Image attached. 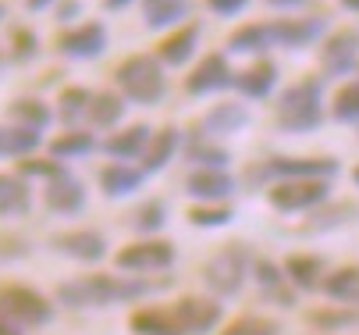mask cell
<instances>
[{"instance_id":"6da1fadb","label":"cell","mask_w":359,"mask_h":335,"mask_svg":"<svg viewBox=\"0 0 359 335\" xmlns=\"http://www.w3.org/2000/svg\"><path fill=\"white\" fill-rule=\"evenodd\" d=\"M161 289V282H146L142 275H86L75 282H61L57 300L68 307H114Z\"/></svg>"},{"instance_id":"7a4b0ae2","label":"cell","mask_w":359,"mask_h":335,"mask_svg":"<svg viewBox=\"0 0 359 335\" xmlns=\"http://www.w3.org/2000/svg\"><path fill=\"white\" fill-rule=\"evenodd\" d=\"M324 121V79H299L278 97V129L281 132H313Z\"/></svg>"},{"instance_id":"3957f363","label":"cell","mask_w":359,"mask_h":335,"mask_svg":"<svg viewBox=\"0 0 359 335\" xmlns=\"http://www.w3.org/2000/svg\"><path fill=\"white\" fill-rule=\"evenodd\" d=\"M114 79H118L121 97L132 100V104H142V107L161 104L164 93H168L164 65H161L157 58H149V54H132V58H125V61L118 65Z\"/></svg>"},{"instance_id":"277c9868","label":"cell","mask_w":359,"mask_h":335,"mask_svg":"<svg viewBox=\"0 0 359 335\" xmlns=\"http://www.w3.org/2000/svg\"><path fill=\"white\" fill-rule=\"evenodd\" d=\"M252 264L256 261H252V254H249L245 243H228L207 264H203V282H207V289L214 296H235L242 285H245Z\"/></svg>"},{"instance_id":"5b68a950","label":"cell","mask_w":359,"mask_h":335,"mask_svg":"<svg viewBox=\"0 0 359 335\" xmlns=\"http://www.w3.org/2000/svg\"><path fill=\"white\" fill-rule=\"evenodd\" d=\"M0 317H8L18 328H43L50 317H54V307H50L46 296H39L29 285H0Z\"/></svg>"},{"instance_id":"8992f818","label":"cell","mask_w":359,"mask_h":335,"mask_svg":"<svg viewBox=\"0 0 359 335\" xmlns=\"http://www.w3.org/2000/svg\"><path fill=\"white\" fill-rule=\"evenodd\" d=\"M331 193V182L327 178H281L271 185V207L274 211H285V214H295V211H310L317 204H324Z\"/></svg>"},{"instance_id":"52a82bcc","label":"cell","mask_w":359,"mask_h":335,"mask_svg":"<svg viewBox=\"0 0 359 335\" xmlns=\"http://www.w3.org/2000/svg\"><path fill=\"white\" fill-rule=\"evenodd\" d=\"M114 264L118 271H128V275H153V271H164L175 264V247L168 239H146V243L121 247L114 254Z\"/></svg>"},{"instance_id":"ba28073f","label":"cell","mask_w":359,"mask_h":335,"mask_svg":"<svg viewBox=\"0 0 359 335\" xmlns=\"http://www.w3.org/2000/svg\"><path fill=\"white\" fill-rule=\"evenodd\" d=\"M107 43H111V36H107L104 22H86V25L57 36V51L72 61H93L107 51Z\"/></svg>"},{"instance_id":"9c48e42d","label":"cell","mask_w":359,"mask_h":335,"mask_svg":"<svg viewBox=\"0 0 359 335\" xmlns=\"http://www.w3.org/2000/svg\"><path fill=\"white\" fill-rule=\"evenodd\" d=\"M171 317L182 335H207L221 321V303H214L207 296H185L171 307Z\"/></svg>"},{"instance_id":"30bf717a","label":"cell","mask_w":359,"mask_h":335,"mask_svg":"<svg viewBox=\"0 0 359 335\" xmlns=\"http://www.w3.org/2000/svg\"><path fill=\"white\" fill-rule=\"evenodd\" d=\"M359 65V29H338L320 46V68L324 75H348Z\"/></svg>"},{"instance_id":"8fae6325","label":"cell","mask_w":359,"mask_h":335,"mask_svg":"<svg viewBox=\"0 0 359 335\" xmlns=\"http://www.w3.org/2000/svg\"><path fill=\"white\" fill-rule=\"evenodd\" d=\"M50 247L57 254L72 257V261H82V264H96L107 257V239L93 232V228H72V232H57L50 239Z\"/></svg>"},{"instance_id":"7c38bea8","label":"cell","mask_w":359,"mask_h":335,"mask_svg":"<svg viewBox=\"0 0 359 335\" xmlns=\"http://www.w3.org/2000/svg\"><path fill=\"white\" fill-rule=\"evenodd\" d=\"M228 86H235V75H231L224 54H207V58L192 68V75L185 79V93H192V97L221 93V89H228Z\"/></svg>"},{"instance_id":"4fadbf2b","label":"cell","mask_w":359,"mask_h":335,"mask_svg":"<svg viewBox=\"0 0 359 335\" xmlns=\"http://www.w3.org/2000/svg\"><path fill=\"white\" fill-rule=\"evenodd\" d=\"M256 175H274V178H334L338 175V161L331 157H274L271 164H264Z\"/></svg>"},{"instance_id":"5bb4252c","label":"cell","mask_w":359,"mask_h":335,"mask_svg":"<svg viewBox=\"0 0 359 335\" xmlns=\"http://www.w3.org/2000/svg\"><path fill=\"white\" fill-rule=\"evenodd\" d=\"M185 193L203 200V204H221L235 193V178L224 168H196L185 178Z\"/></svg>"},{"instance_id":"9a60e30c","label":"cell","mask_w":359,"mask_h":335,"mask_svg":"<svg viewBox=\"0 0 359 335\" xmlns=\"http://www.w3.org/2000/svg\"><path fill=\"white\" fill-rule=\"evenodd\" d=\"M327 29L324 18H281V22H271V32H274V46H288V51H302L310 46L313 39H320Z\"/></svg>"},{"instance_id":"2e32d148","label":"cell","mask_w":359,"mask_h":335,"mask_svg":"<svg viewBox=\"0 0 359 335\" xmlns=\"http://www.w3.org/2000/svg\"><path fill=\"white\" fill-rule=\"evenodd\" d=\"M43 200H46V207L54 211V214H79V211L86 207V185H82L72 171H65L61 178L46 182Z\"/></svg>"},{"instance_id":"e0dca14e","label":"cell","mask_w":359,"mask_h":335,"mask_svg":"<svg viewBox=\"0 0 359 335\" xmlns=\"http://www.w3.org/2000/svg\"><path fill=\"white\" fill-rule=\"evenodd\" d=\"M199 32H203V25L192 22V25H182V29H175L171 36H164V43L157 46V61L168 65V68H182V65H189V58L196 54Z\"/></svg>"},{"instance_id":"ac0fdd59","label":"cell","mask_w":359,"mask_h":335,"mask_svg":"<svg viewBox=\"0 0 359 335\" xmlns=\"http://www.w3.org/2000/svg\"><path fill=\"white\" fill-rule=\"evenodd\" d=\"M142 175L146 171H139V168H132L125 161H114V164H107L104 171H100V189H104V197L121 200V197H132L135 189L142 185Z\"/></svg>"},{"instance_id":"d6986e66","label":"cell","mask_w":359,"mask_h":335,"mask_svg":"<svg viewBox=\"0 0 359 335\" xmlns=\"http://www.w3.org/2000/svg\"><path fill=\"white\" fill-rule=\"evenodd\" d=\"M149 139H153V129H149V125H128V129L114 132V136L104 143V150H107L111 157H118V161H135V157L146 154Z\"/></svg>"},{"instance_id":"ffe728a7","label":"cell","mask_w":359,"mask_h":335,"mask_svg":"<svg viewBox=\"0 0 359 335\" xmlns=\"http://www.w3.org/2000/svg\"><path fill=\"white\" fill-rule=\"evenodd\" d=\"M178 147H182V132H178L175 125L153 132L149 147H146V154H142V171H164V168L171 164V157L178 154Z\"/></svg>"},{"instance_id":"44dd1931","label":"cell","mask_w":359,"mask_h":335,"mask_svg":"<svg viewBox=\"0 0 359 335\" xmlns=\"http://www.w3.org/2000/svg\"><path fill=\"white\" fill-rule=\"evenodd\" d=\"M245 125H249V111L242 104H231V100L214 104L207 114H203V132L207 136H231Z\"/></svg>"},{"instance_id":"7402d4cb","label":"cell","mask_w":359,"mask_h":335,"mask_svg":"<svg viewBox=\"0 0 359 335\" xmlns=\"http://www.w3.org/2000/svg\"><path fill=\"white\" fill-rule=\"evenodd\" d=\"M274 82H278V65H271V61H256L252 68H245V72L235 75L238 93H242V97H249V100H264V97H271Z\"/></svg>"},{"instance_id":"603a6c76","label":"cell","mask_w":359,"mask_h":335,"mask_svg":"<svg viewBox=\"0 0 359 335\" xmlns=\"http://www.w3.org/2000/svg\"><path fill=\"white\" fill-rule=\"evenodd\" d=\"M192 15V0H142V22L149 29H171Z\"/></svg>"},{"instance_id":"cb8c5ba5","label":"cell","mask_w":359,"mask_h":335,"mask_svg":"<svg viewBox=\"0 0 359 335\" xmlns=\"http://www.w3.org/2000/svg\"><path fill=\"white\" fill-rule=\"evenodd\" d=\"M32 207V193H29V182L22 175H8L0 171V218H18L29 214Z\"/></svg>"},{"instance_id":"d4e9b609","label":"cell","mask_w":359,"mask_h":335,"mask_svg":"<svg viewBox=\"0 0 359 335\" xmlns=\"http://www.w3.org/2000/svg\"><path fill=\"white\" fill-rule=\"evenodd\" d=\"M252 278H256V285L264 289V296H271V300H281V307H295V296L288 293V275H285V268H278L274 261H256L252 264Z\"/></svg>"},{"instance_id":"484cf974","label":"cell","mask_w":359,"mask_h":335,"mask_svg":"<svg viewBox=\"0 0 359 335\" xmlns=\"http://www.w3.org/2000/svg\"><path fill=\"white\" fill-rule=\"evenodd\" d=\"M274 46V32L271 25H260V22H252V25H238L231 36H228V51L231 54H264Z\"/></svg>"},{"instance_id":"4316f807","label":"cell","mask_w":359,"mask_h":335,"mask_svg":"<svg viewBox=\"0 0 359 335\" xmlns=\"http://www.w3.org/2000/svg\"><path fill=\"white\" fill-rule=\"evenodd\" d=\"M320 289L338 300V303H348V307H359V264H348V268H338L324 278Z\"/></svg>"},{"instance_id":"83f0119b","label":"cell","mask_w":359,"mask_h":335,"mask_svg":"<svg viewBox=\"0 0 359 335\" xmlns=\"http://www.w3.org/2000/svg\"><path fill=\"white\" fill-rule=\"evenodd\" d=\"M8 118H11L15 125H22V129L43 132L50 121H54V111H50L43 100H36V97H18V100L8 104Z\"/></svg>"},{"instance_id":"f1b7e54d","label":"cell","mask_w":359,"mask_h":335,"mask_svg":"<svg viewBox=\"0 0 359 335\" xmlns=\"http://www.w3.org/2000/svg\"><path fill=\"white\" fill-rule=\"evenodd\" d=\"M285 275H288L292 285H299V289H317V285H324V282H320L324 261L313 257V254H292V257L285 261Z\"/></svg>"},{"instance_id":"f546056e","label":"cell","mask_w":359,"mask_h":335,"mask_svg":"<svg viewBox=\"0 0 359 335\" xmlns=\"http://www.w3.org/2000/svg\"><path fill=\"white\" fill-rule=\"evenodd\" d=\"M128 328H132L135 335H182L178 324H175V317H171V310H164V307L135 310V314L128 317Z\"/></svg>"},{"instance_id":"4dcf8cb0","label":"cell","mask_w":359,"mask_h":335,"mask_svg":"<svg viewBox=\"0 0 359 335\" xmlns=\"http://www.w3.org/2000/svg\"><path fill=\"white\" fill-rule=\"evenodd\" d=\"M86 118L93 129H111L125 118V100L118 93H93V104H89Z\"/></svg>"},{"instance_id":"1f68e13d","label":"cell","mask_w":359,"mask_h":335,"mask_svg":"<svg viewBox=\"0 0 359 335\" xmlns=\"http://www.w3.org/2000/svg\"><path fill=\"white\" fill-rule=\"evenodd\" d=\"M93 147H96V139H93V132H86V129H68L65 136L50 139V154H54L57 161H68V157H86Z\"/></svg>"},{"instance_id":"d6a6232c","label":"cell","mask_w":359,"mask_h":335,"mask_svg":"<svg viewBox=\"0 0 359 335\" xmlns=\"http://www.w3.org/2000/svg\"><path fill=\"white\" fill-rule=\"evenodd\" d=\"M89 104H93V93L86 86H68V89H61V97H57V118L68 129H75V121L89 111Z\"/></svg>"},{"instance_id":"836d02e7","label":"cell","mask_w":359,"mask_h":335,"mask_svg":"<svg viewBox=\"0 0 359 335\" xmlns=\"http://www.w3.org/2000/svg\"><path fill=\"white\" fill-rule=\"evenodd\" d=\"M132 225H135V232H146V235L161 232V228L168 225V204H164V200H146V204L132 214Z\"/></svg>"},{"instance_id":"e575fe53","label":"cell","mask_w":359,"mask_h":335,"mask_svg":"<svg viewBox=\"0 0 359 335\" xmlns=\"http://www.w3.org/2000/svg\"><path fill=\"white\" fill-rule=\"evenodd\" d=\"M331 114H334V121H359V82H348L334 93Z\"/></svg>"},{"instance_id":"d590c367","label":"cell","mask_w":359,"mask_h":335,"mask_svg":"<svg viewBox=\"0 0 359 335\" xmlns=\"http://www.w3.org/2000/svg\"><path fill=\"white\" fill-rule=\"evenodd\" d=\"M185 154H189V161H196L199 168H224V164H228V150L214 147L210 139H192Z\"/></svg>"},{"instance_id":"8d00e7d4","label":"cell","mask_w":359,"mask_h":335,"mask_svg":"<svg viewBox=\"0 0 359 335\" xmlns=\"http://www.w3.org/2000/svg\"><path fill=\"white\" fill-rule=\"evenodd\" d=\"M221 335H281V324L271 321V317H256V314H249V317L231 321Z\"/></svg>"},{"instance_id":"74e56055","label":"cell","mask_w":359,"mask_h":335,"mask_svg":"<svg viewBox=\"0 0 359 335\" xmlns=\"http://www.w3.org/2000/svg\"><path fill=\"white\" fill-rule=\"evenodd\" d=\"M231 218H235L231 207H221V204H203L189 211V221L199 228H221V225H231Z\"/></svg>"},{"instance_id":"f35d334b","label":"cell","mask_w":359,"mask_h":335,"mask_svg":"<svg viewBox=\"0 0 359 335\" xmlns=\"http://www.w3.org/2000/svg\"><path fill=\"white\" fill-rule=\"evenodd\" d=\"M36 54H39V36H36L32 29L18 25V29L11 32V58L22 61V65H29V61H36Z\"/></svg>"},{"instance_id":"ab89813d","label":"cell","mask_w":359,"mask_h":335,"mask_svg":"<svg viewBox=\"0 0 359 335\" xmlns=\"http://www.w3.org/2000/svg\"><path fill=\"white\" fill-rule=\"evenodd\" d=\"M68 168L61 164V161H36V157H22L18 161V175L22 178H46V182H54V178H61Z\"/></svg>"},{"instance_id":"60d3db41","label":"cell","mask_w":359,"mask_h":335,"mask_svg":"<svg viewBox=\"0 0 359 335\" xmlns=\"http://www.w3.org/2000/svg\"><path fill=\"white\" fill-rule=\"evenodd\" d=\"M310 321H313L317 328H327V331H334V328H352V324H359V310H313Z\"/></svg>"},{"instance_id":"b9f144b4","label":"cell","mask_w":359,"mask_h":335,"mask_svg":"<svg viewBox=\"0 0 359 335\" xmlns=\"http://www.w3.org/2000/svg\"><path fill=\"white\" fill-rule=\"evenodd\" d=\"M207 8L214 15H221V18H235V15H242L249 8V0H207Z\"/></svg>"},{"instance_id":"7bdbcfd3","label":"cell","mask_w":359,"mask_h":335,"mask_svg":"<svg viewBox=\"0 0 359 335\" xmlns=\"http://www.w3.org/2000/svg\"><path fill=\"white\" fill-rule=\"evenodd\" d=\"M82 15V0H61V4H57V22H75Z\"/></svg>"},{"instance_id":"ee69618b","label":"cell","mask_w":359,"mask_h":335,"mask_svg":"<svg viewBox=\"0 0 359 335\" xmlns=\"http://www.w3.org/2000/svg\"><path fill=\"white\" fill-rule=\"evenodd\" d=\"M271 8H278V11H288V8H302L306 0H267Z\"/></svg>"},{"instance_id":"f6af8a7d","label":"cell","mask_w":359,"mask_h":335,"mask_svg":"<svg viewBox=\"0 0 359 335\" xmlns=\"http://www.w3.org/2000/svg\"><path fill=\"white\" fill-rule=\"evenodd\" d=\"M0 335H22V328H18V324H11L8 317H0Z\"/></svg>"},{"instance_id":"bcb514c9","label":"cell","mask_w":359,"mask_h":335,"mask_svg":"<svg viewBox=\"0 0 359 335\" xmlns=\"http://www.w3.org/2000/svg\"><path fill=\"white\" fill-rule=\"evenodd\" d=\"M0 157H11V143H8V129H0Z\"/></svg>"},{"instance_id":"7dc6e473","label":"cell","mask_w":359,"mask_h":335,"mask_svg":"<svg viewBox=\"0 0 359 335\" xmlns=\"http://www.w3.org/2000/svg\"><path fill=\"white\" fill-rule=\"evenodd\" d=\"M29 4V11H46L50 4H57V0H25Z\"/></svg>"},{"instance_id":"c3c4849f","label":"cell","mask_w":359,"mask_h":335,"mask_svg":"<svg viewBox=\"0 0 359 335\" xmlns=\"http://www.w3.org/2000/svg\"><path fill=\"white\" fill-rule=\"evenodd\" d=\"M128 4H132V0H104L107 11H121V8H128Z\"/></svg>"},{"instance_id":"681fc988","label":"cell","mask_w":359,"mask_h":335,"mask_svg":"<svg viewBox=\"0 0 359 335\" xmlns=\"http://www.w3.org/2000/svg\"><path fill=\"white\" fill-rule=\"evenodd\" d=\"M341 8H348V11H355V15H359V0H341Z\"/></svg>"},{"instance_id":"f907efd6","label":"cell","mask_w":359,"mask_h":335,"mask_svg":"<svg viewBox=\"0 0 359 335\" xmlns=\"http://www.w3.org/2000/svg\"><path fill=\"white\" fill-rule=\"evenodd\" d=\"M352 182H355V185H359V164H355V168H352Z\"/></svg>"},{"instance_id":"816d5d0a","label":"cell","mask_w":359,"mask_h":335,"mask_svg":"<svg viewBox=\"0 0 359 335\" xmlns=\"http://www.w3.org/2000/svg\"><path fill=\"white\" fill-rule=\"evenodd\" d=\"M0 22H4V4H0Z\"/></svg>"}]
</instances>
